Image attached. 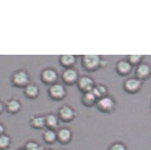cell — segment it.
<instances>
[{
    "instance_id": "11",
    "label": "cell",
    "mask_w": 151,
    "mask_h": 150,
    "mask_svg": "<svg viewBox=\"0 0 151 150\" xmlns=\"http://www.w3.org/2000/svg\"><path fill=\"white\" fill-rule=\"evenodd\" d=\"M15 83L18 85H24L28 82V77L27 75L23 72V71H19V72L15 74L14 77Z\"/></svg>"
},
{
    "instance_id": "1",
    "label": "cell",
    "mask_w": 151,
    "mask_h": 150,
    "mask_svg": "<svg viewBox=\"0 0 151 150\" xmlns=\"http://www.w3.org/2000/svg\"><path fill=\"white\" fill-rule=\"evenodd\" d=\"M98 107L101 111L111 112L114 108V103L111 98L104 97L98 101Z\"/></svg>"
},
{
    "instance_id": "27",
    "label": "cell",
    "mask_w": 151,
    "mask_h": 150,
    "mask_svg": "<svg viewBox=\"0 0 151 150\" xmlns=\"http://www.w3.org/2000/svg\"><path fill=\"white\" fill-rule=\"evenodd\" d=\"M42 150H53V149H50V148H47V149H42Z\"/></svg>"
},
{
    "instance_id": "10",
    "label": "cell",
    "mask_w": 151,
    "mask_h": 150,
    "mask_svg": "<svg viewBox=\"0 0 151 150\" xmlns=\"http://www.w3.org/2000/svg\"><path fill=\"white\" fill-rule=\"evenodd\" d=\"M139 86H140L139 81L134 79H129L125 83L126 90L129 91H131V92L138 90L139 89Z\"/></svg>"
},
{
    "instance_id": "28",
    "label": "cell",
    "mask_w": 151,
    "mask_h": 150,
    "mask_svg": "<svg viewBox=\"0 0 151 150\" xmlns=\"http://www.w3.org/2000/svg\"><path fill=\"white\" fill-rule=\"evenodd\" d=\"M18 150H27L25 148H21V149H19Z\"/></svg>"
},
{
    "instance_id": "3",
    "label": "cell",
    "mask_w": 151,
    "mask_h": 150,
    "mask_svg": "<svg viewBox=\"0 0 151 150\" xmlns=\"http://www.w3.org/2000/svg\"><path fill=\"white\" fill-rule=\"evenodd\" d=\"M73 134L69 129L63 128H61L57 133V140L61 144H68L71 141Z\"/></svg>"
},
{
    "instance_id": "12",
    "label": "cell",
    "mask_w": 151,
    "mask_h": 150,
    "mask_svg": "<svg viewBox=\"0 0 151 150\" xmlns=\"http://www.w3.org/2000/svg\"><path fill=\"white\" fill-rule=\"evenodd\" d=\"M63 79L67 83H73L77 79L78 75L74 70H67L63 73Z\"/></svg>"
},
{
    "instance_id": "24",
    "label": "cell",
    "mask_w": 151,
    "mask_h": 150,
    "mask_svg": "<svg viewBox=\"0 0 151 150\" xmlns=\"http://www.w3.org/2000/svg\"><path fill=\"white\" fill-rule=\"evenodd\" d=\"M141 57H141L140 56H130L129 59H130V61H131L132 63H137L139 61V59Z\"/></svg>"
},
{
    "instance_id": "23",
    "label": "cell",
    "mask_w": 151,
    "mask_h": 150,
    "mask_svg": "<svg viewBox=\"0 0 151 150\" xmlns=\"http://www.w3.org/2000/svg\"><path fill=\"white\" fill-rule=\"evenodd\" d=\"M27 94L30 97H35L37 94V88L33 85H30L27 88Z\"/></svg>"
},
{
    "instance_id": "19",
    "label": "cell",
    "mask_w": 151,
    "mask_h": 150,
    "mask_svg": "<svg viewBox=\"0 0 151 150\" xmlns=\"http://www.w3.org/2000/svg\"><path fill=\"white\" fill-rule=\"evenodd\" d=\"M92 93L94 94L96 97L103 98L106 94V89L105 88L102 86H97L94 88Z\"/></svg>"
},
{
    "instance_id": "17",
    "label": "cell",
    "mask_w": 151,
    "mask_h": 150,
    "mask_svg": "<svg viewBox=\"0 0 151 150\" xmlns=\"http://www.w3.org/2000/svg\"><path fill=\"white\" fill-rule=\"evenodd\" d=\"M118 69L121 74H127L131 70V66L126 61H121L118 64Z\"/></svg>"
},
{
    "instance_id": "6",
    "label": "cell",
    "mask_w": 151,
    "mask_h": 150,
    "mask_svg": "<svg viewBox=\"0 0 151 150\" xmlns=\"http://www.w3.org/2000/svg\"><path fill=\"white\" fill-rule=\"evenodd\" d=\"M43 137L46 143L49 144H52L57 140V134L53 129H49L44 132Z\"/></svg>"
},
{
    "instance_id": "25",
    "label": "cell",
    "mask_w": 151,
    "mask_h": 150,
    "mask_svg": "<svg viewBox=\"0 0 151 150\" xmlns=\"http://www.w3.org/2000/svg\"><path fill=\"white\" fill-rule=\"evenodd\" d=\"M5 131V127L2 124L0 123V135H3Z\"/></svg>"
},
{
    "instance_id": "4",
    "label": "cell",
    "mask_w": 151,
    "mask_h": 150,
    "mask_svg": "<svg viewBox=\"0 0 151 150\" xmlns=\"http://www.w3.org/2000/svg\"><path fill=\"white\" fill-rule=\"evenodd\" d=\"M99 56H85L84 57V64L86 67L88 69H93L94 68L97 67L99 63Z\"/></svg>"
},
{
    "instance_id": "15",
    "label": "cell",
    "mask_w": 151,
    "mask_h": 150,
    "mask_svg": "<svg viewBox=\"0 0 151 150\" xmlns=\"http://www.w3.org/2000/svg\"><path fill=\"white\" fill-rule=\"evenodd\" d=\"M137 76L139 78H145L150 74V68L146 64L140 65L137 69Z\"/></svg>"
},
{
    "instance_id": "20",
    "label": "cell",
    "mask_w": 151,
    "mask_h": 150,
    "mask_svg": "<svg viewBox=\"0 0 151 150\" xmlns=\"http://www.w3.org/2000/svg\"><path fill=\"white\" fill-rule=\"evenodd\" d=\"M27 150H42V146L35 141H29L25 144Z\"/></svg>"
},
{
    "instance_id": "18",
    "label": "cell",
    "mask_w": 151,
    "mask_h": 150,
    "mask_svg": "<svg viewBox=\"0 0 151 150\" xmlns=\"http://www.w3.org/2000/svg\"><path fill=\"white\" fill-rule=\"evenodd\" d=\"M96 97L92 92H88L85 94L83 98V103L87 106H92L94 103Z\"/></svg>"
},
{
    "instance_id": "5",
    "label": "cell",
    "mask_w": 151,
    "mask_h": 150,
    "mask_svg": "<svg viewBox=\"0 0 151 150\" xmlns=\"http://www.w3.org/2000/svg\"><path fill=\"white\" fill-rule=\"evenodd\" d=\"M50 94L57 99L63 98L65 95V90L62 86L60 84H55L50 88Z\"/></svg>"
},
{
    "instance_id": "26",
    "label": "cell",
    "mask_w": 151,
    "mask_h": 150,
    "mask_svg": "<svg viewBox=\"0 0 151 150\" xmlns=\"http://www.w3.org/2000/svg\"><path fill=\"white\" fill-rule=\"evenodd\" d=\"M3 110V106L1 103H0V114L2 113Z\"/></svg>"
},
{
    "instance_id": "16",
    "label": "cell",
    "mask_w": 151,
    "mask_h": 150,
    "mask_svg": "<svg viewBox=\"0 0 151 150\" xmlns=\"http://www.w3.org/2000/svg\"><path fill=\"white\" fill-rule=\"evenodd\" d=\"M21 108V104L18 101L12 100L10 101L7 105L8 111L11 113L15 114L19 111Z\"/></svg>"
},
{
    "instance_id": "13",
    "label": "cell",
    "mask_w": 151,
    "mask_h": 150,
    "mask_svg": "<svg viewBox=\"0 0 151 150\" xmlns=\"http://www.w3.org/2000/svg\"><path fill=\"white\" fill-rule=\"evenodd\" d=\"M11 144V139L9 136L3 134L0 135V150H6Z\"/></svg>"
},
{
    "instance_id": "9",
    "label": "cell",
    "mask_w": 151,
    "mask_h": 150,
    "mask_svg": "<svg viewBox=\"0 0 151 150\" xmlns=\"http://www.w3.org/2000/svg\"><path fill=\"white\" fill-rule=\"evenodd\" d=\"M45 118V124L47 126L51 129L57 128L58 125V119L56 115L54 114L48 115Z\"/></svg>"
},
{
    "instance_id": "8",
    "label": "cell",
    "mask_w": 151,
    "mask_h": 150,
    "mask_svg": "<svg viewBox=\"0 0 151 150\" xmlns=\"http://www.w3.org/2000/svg\"><path fill=\"white\" fill-rule=\"evenodd\" d=\"M32 126L36 129H42L45 127V118L42 116H37L31 119L30 121Z\"/></svg>"
},
{
    "instance_id": "7",
    "label": "cell",
    "mask_w": 151,
    "mask_h": 150,
    "mask_svg": "<svg viewBox=\"0 0 151 150\" xmlns=\"http://www.w3.org/2000/svg\"><path fill=\"white\" fill-rule=\"evenodd\" d=\"M79 85L83 90L90 91L93 87V82L88 77H82L79 82Z\"/></svg>"
},
{
    "instance_id": "2",
    "label": "cell",
    "mask_w": 151,
    "mask_h": 150,
    "mask_svg": "<svg viewBox=\"0 0 151 150\" xmlns=\"http://www.w3.org/2000/svg\"><path fill=\"white\" fill-rule=\"evenodd\" d=\"M75 113L73 109L68 106H63L59 110V117L65 122H69L74 118Z\"/></svg>"
},
{
    "instance_id": "21",
    "label": "cell",
    "mask_w": 151,
    "mask_h": 150,
    "mask_svg": "<svg viewBox=\"0 0 151 150\" xmlns=\"http://www.w3.org/2000/svg\"><path fill=\"white\" fill-rule=\"evenodd\" d=\"M109 150H127V148L122 142H115L110 146Z\"/></svg>"
},
{
    "instance_id": "22",
    "label": "cell",
    "mask_w": 151,
    "mask_h": 150,
    "mask_svg": "<svg viewBox=\"0 0 151 150\" xmlns=\"http://www.w3.org/2000/svg\"><path fill=\"white\" fill-rule=\"evenodd\" d=\"M74 57L73 56H64L61 57V61L65 65H70L74 63Z\"/></svg>"
},
{
    "instance_id": "14",
    "label": "cell",
    "mask_w": 151,
    "mask_h": 150,
    "mask_svg": "<svg viewBox=\"0 0 151 150\" xmlns=\"http://www.w3.org/2000/svg\"><path fill=\"white\" fill-rule=\"evenodd\" d=\"M43 79L48 83H52L57 79V74L54 70H47L43 74Z\"/></svg>"
}]
</instances>
